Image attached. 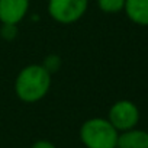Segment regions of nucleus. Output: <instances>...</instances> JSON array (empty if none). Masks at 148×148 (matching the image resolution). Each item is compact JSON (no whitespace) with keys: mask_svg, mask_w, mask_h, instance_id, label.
I'll return each mask as SVG.
<instances>
[{"mask_svg":"<svg viewBox=\"0 0 148 148\" xmlns=\"http://www.w3.org/2000/svg\"><path fill=\"white\" fill-rule=\"evenodd\" d=\"M48 15L61 25H71L80 21L87 9L89 0H48Z\"/></svg>","mask_w":148,"mask_h":148,"instance_id":"nucleus-3","label":"nucleus"},{"mask_svg":"<svg viewBox=\"0 0 148 148\" xmlns=\"http://www.w3.org/2000/svg\"><path fill=\"white\" fill-rule=\"evenodd\" d=\"M116 148H148V132L138 128L119 132Z\"/></svg>","mask_w":148,"mask_h":148,"instance_id":"nucleus-6","label":"nucleus"},{"mask_svg":"<svg viewBox=\"0 0 148 148\" xmlns=\"http://www.w3.org/2000/svg\"><path fill=\"white\" fill-rule=\"evenodd\" d=\"M97 8L108 15H116L119 12H123L125 0H96Z\"/></svg>","mask_w":148,"mask_h":148,"instance_id":"nucleus-8","label":"nucleus"},{"mask_svg":"<svg viewBox=\"0 0 148 148\" xmlns=\"http://www.w3.org/2000/svg\"><path fill=\"white\" fill-rule=\"evenodd\" d=\"M31 148H57V147L48 139H38L36 142L32 144Z\"/></svg>","mask_w":148,"mask_h":148,"instance_id":"nucleus-11","label":"nucleus"},{"mask_svg":"<svg viewBox=\"0 0 148 148\" xmlns=\"http://www.w3.org/2000/svg\"><path fill=\"white\" fill-rule=\"evenodd\" d=\"M31 0H0V22L19 25L28 15Z\"/></svg>","mask_w":148,"mask_h":148,"instance_id":"nucleus-5","label":"nucleus"},{"mask_svg":"<svg viewBox=\"0 0 148 148\" xmlns=\"http://www.w3.org/2000/svg\"><path fill=\"white\" fill-rule=\"evenodd\" d=\"M123 12L138 26H148V0H125Z\"/></svg>","mask_w":148,"mask_h":148,"instance_id":"nucleus-7","label":"nucleus"},{"mask_svg":"<svg viewBox=\"0 0 148 148\" xmlns=\"http://www.w3.org/2000/svg\"><path fill=\"white\" fill-rule=\"evenodd\" d=\"M52 83V74L42 64H31L23 67L15 80V93L19 100L25 103H35L42 100Z\"/></svg>","mask_w":148,"mask_h":148,"instance_id":"nucleus-1","label":"nucleus"},{"mask_svg":"<svg viewBox=\"0 0 148 148\" xmlns=\"http://www.w3.org/2000/svg\"><path fill=\"white\" fill-rule=\"evenodd\" d=\"M42 65L52 74V73H55V71L60 70V67H61V58H60L58 55H55V54H51V55H48V57L44 60Z\"/></svg>","mask_w":148,"mask_h":148,"instance_id":"nucleus-10","label":"nucleus"},{"mask_svg":"<svg viewBox=\"0 0 148 148\" xmlns=\"http://www.w3.org/2000/svg\"><path fill=\"white\" fill-rule=\"evenodd\" d=\"M0 35L6 41H12L18 36V25H10V23H2L0 26Z\"/></svg>","mask_w":148,"mask_h":148,"instance_id":"nucleus-9","label":"nucleus"},{"mask_svg":"<svg viewBox=\"0 0 148 148\" xmlns=\"http://www.w3.org/2000/svg\"><path fill=\"white\" fill-rule=\"evenodd\" d=\"M106 119L118 132H125L136 128L139 122V109L132 100L122 99L110 106Z\"/></svg>","mask_w":148,"mask_h":148,"instance_id":"nucleus-4","label":"nucleus"},{"mask_svg":"<svg viewBox=\"0 0 148 148\" xmlns=\"http://www.w3.org/2000/svg\"><path fill=\"white\" fill-rule=\"evenodd\" d=\"M118 135L106 118H90L80 126V141L86 148H116Z\"/></svg>","mask_w":148,"mask_h":148,"instance_id":"nucleus-2","label":"nucleus"}]
</instances>
